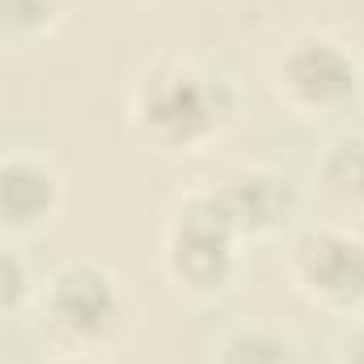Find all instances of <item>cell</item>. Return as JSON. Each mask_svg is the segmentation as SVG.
<instances>
[{"label": "cell", "mask_w": 364, "mask_h": 364, "mask_svg": "<svg viewBox=\"0 0 364 364\" xmlns=\"http://www.w3.org/2000/svg\"><path fill=\"white\" fill-rule=\"evenodd\" d=\"M242 119V93L220 64L199 55H153L127 93L132 132L161 157H199L233 136Z\"/></svg>", "instance_id": "cell-1"}, {"label": "cell", "mask_w": 364, "mask_h": 364, "mask_svg": "<svg viewBox=\"0 0 364 364\" xmlns=\"http://www.w3.org/2000/svg\"><path fill=\"white\" fill-rule=\"evenodd\" d=\"M38 331L55 352L102 356L132 322V296L123 275L97 259H68L34 288Z\"/></svg>", "instance_id": "cell-2"}, {"label": "cell", "mask_w": 364, "mask_h": 364, "mask_svg": "<svg viewBox=\"0 0 364 364\" xmlns=\"http://www.w3.org/2000/svg\"><path fill=\"white\" fill-rule=\"evenodd\" d=\"M272 93L296 119H335L356 110L364 97V60L360 51L322 26H305L288 34L272 55Z\"/></svg>", "instance_id": "cell-3"}, {"label": "cell", "mask_w": 364, "mask_h": 364, "mask_svg": "<svg viewBox=\"0 0 364 364\" xmlns=\"http://www.w3.org/2000/svg\"><path fill=\"white\" fill-rule=\"evenodd\" d=\"M242 237L229 229V220L216 212L203 186L186 191L170 203L161 225V272L170 288L195 301H220L233 292L242 275Z\"/></svg>", "instance_id": "cell-4"}, {"label": "cell", "mask_w": 364, "mask_h": 364, "mask_svg": "<svg viewBox=\"0 0 364 364\" xmlns=\"http://www.w3.org/2000/svg\"><path fill=\"white\" fill-rule=\"evenodd\" d=\"M284 275L322 314H364V237L352 225L318 220L296 229L284 246Z\"/></svg>", "instance_id": "cell-5"}, {"label": "cell", "mask_w": 364, "mask_h": 364, "mask_svg": "<svg viewBox=\"0 0 364 364\" xmlns=\"http://www.w3.org/2000/svg\"><path fill=\"white\" fill-rule=\"evenodd\" d=\"M203 191L242 242H272L292 229L301 212L296 182L275 166H237L220 182H208Z\"/></svg>", "instance_id": "cell-6"}, {"label": "cell", "mask_w": 364, "mask_h": 364, "mask_svg": "<svg viewBox=\"0 0 364 364\" xmlns=\"http://www.w3.org/2000/svg\"><path fill=\"white\" fill-rule=\"evenodd\" d=\"M68 182L47 153H0V242L38 237L64 212Z\"/></svg>", "instance_id": "cell-7"}, {"label": "cell", "mask_w": 364, "mask_h": 364, "mask_svg": "<svg viewBox=\"0 0 364 364\" xmlns=\"http://www.w3.org/2000/svg\"><path fill=\"white\" fill-rule=\"evenodd\" d=\"M314 186L335 216H364V132H339L322 144Z\"/></svg>", "instance_id": "cell-8"}, {"label": "cell", "mask_w": 364, "mask_h": 364, "mask_svg": "<svg viewBox=\"0 0 364 364\" xmlns=\"http://www.w3.org/2000/svg\"><path fill=\"white\" fill-rule=\"evenodd\" d=\"M208 364H301V348L284 326L233 322L212 339Z\"/></svg>", "instance_id": "cell-9"}, {"label": "cell", "mask_w": 364, "mask_h": 364, "mask_svg": "<svg viewBox=\"0 0 364 364\" xmlns=\"http://www.w3.org/2000/svg\"><path fill=\"white\" fill-rule=\"evenodd\" d=\"M68 4L64 0H0V47L4 51H30L64 26Z\"/></svg>", "instance_id": "cell-10"}, {"label": "cell", "mask_w": 364, "mask_h": 364, "mask_svg": "<svg viewBox=\"0 0 364 364\" xmlns=\"http://www.w3.org/2000/svg\"><path fill=\"white\" fill-rule=\"evenodd\" d=\"M34 288H38V279L30 272V263L21 259V250L13 242H0V318H13V314L30 309Z\"/></svg>", "instance_id": "cell-11"}, {"label": "cell", "mask_w": 364, "mask_h": 364, "mask_svg": "<svg viewBox=\"0 0 364 364\" xmlns=\"http://www.w3.org/2000/svg\"><path fill=\"white\" fill-rule=\"evenodd\" d=\"M331 360L335 364H364V314H356V318L343 322V331L335 335Z\"/></svg>", "instance_id": "cell-12"}, {"label": "cell", "mask_w": 364, "mask_h": 364, "mask_svg": "<svg viewBox=\"0 0 364 364\" xmlns=\"http://www.w3.org/2000/svg\"><path fill=\"white\" fill-rule=\"evenodd\" d=\"M47 364H102L97 356H81V352H55Z\"/></svg>", "instance_id": "cell-13"}, {"label": "cell", "mask_w": 364, "mask_h": 364, "mask_svg": "<svg viewBox=\"0 0 364 364\" xmlns=\"http://www.w3.org/2000/svg\"><path fill=\"white\" fill-rule=\"evenodd\" d=\"M132 4H149V0H132Z\"/></svg>", "instance_id": "cell-14"}]
</instances>
